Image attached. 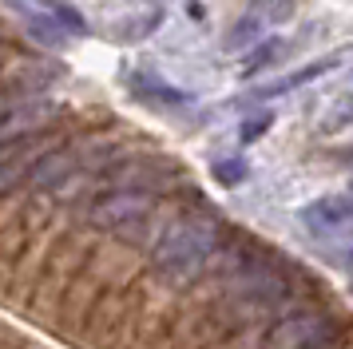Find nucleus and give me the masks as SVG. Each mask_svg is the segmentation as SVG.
<instances>
[{"label":"nucleus","mask_w":353,"mask_h":349,"mask_svg":"<svg viewBox=\"0 0 353 349\" xmlns=\"http://www.w3.org/2000/svg\"><path fill=\"white\" fill-rule=\"evenodd\" d=\"M214 250H219V222L207 215H183L163 230L159 246L151 254V266L163 282L183 286L210 266Z\"/></svg>","instance_id":"obj_1"},{"label":"nucleus","mask_w":353,"mask_h":349,"mask_svg":"<svg viewBox=\"0 0 353 349\" xmlns=\"http://www.w3.org/2000/svg\"><path fill=\"white\" fill-rule=\"evenodd\" d=\"M8 4L24 16V24H28V32L36 40L48 48H60L68 36H83L88 32V20L76 8L60 4V0H8Z\"/></svg>","instance_id":"obj_2"},{"label":"nucleus","mask_w":353,"mask_h":349,"mask_svg":"<svg viewBox=\"0 0 353 349\" xmlns=\"http://www.w3.org/2000/svg\"><path fill=\"white\" fill-rule=\"evenodd\" d=\"M151 190L143 187H119L112 190L108 199H99V206L92 210V219L103 226V230H112V235H123V238H135L147 230V222H151Z\"/></svg>","instance_id":"obj_3"},{"label":"nucleus","mask_w":353,"mask_h":349,"mask_svg":"<svg viewBox=\"0 0 353 349\" xmlns=\"http://www.w3.org/2000/svg\"><path fill=\"white\" fill-rule=\"evenodd\" d=\"M302 226L314 238H345L350 235V195H325L302 206Z\"/></svg>","instance_id":"obj_4"},{"label":"nucleus","mask_w":353,"mask_h":349,"mask_svg":"<svg viewBox=\"0 0 353 349\" xmlns=\"http://www.w3.org/2000/svg\"><path fill=\"white\" fill-rule=\"evenodd\" d=\"M325 341H330V321H321L318 314H294L270 337L274 349H321Z\"/></svg>","instance_id":"obj_5"},{"label":"nucleus","mask_w":353,"mask_h":349,"mask_svg":"<svg viewBox=\"0 0 353 349\" xmlns=\"http://www.w3.org/2000/svg\"><path fill=\"white\" fill-rule=\"evenodd\" d=\"M128 83H131V92H135V99H143V103H151V108L175 111V108H183V103H187V95L179 92V88L163 83V79L151 76V72H131Z\"/></svg>","instance_id":"obj_6"},{"label":"nucleus","mask_w":353,"mask_h":349,"mask_svg":"<svg viewBox=\"0 0 353 349\" xmlns=\"http://www.w3.org/2000/svg\"><path fill=\"white\" fill-rule=\"evenodd\" d=\"M44 155L40 151V143H12V147H4L0 151V190H8V187H17L24 174L36 167V159Z\"/></svg>","instance_id":"obj_7"},{"label":"nucleus","mask_w":353,"mask_h":349,"mask_svg":"<svg viewBox=\"0 0 353 349\" xmlns=\"http://www.w3.org/2000/svg\"><path fill=\"white\" fill-rule=\"evenodd\" d=\"M337 60V56H334ZM334 60H314L310 68H302V72H290V76H282L278 83H266V88H258V99H274V95H282V92H294V88H302V83H310V79H318L325 76L330 68H334Z\"/></svg>","instance_id":"obj_8"},{"label":"nucleus","mask_w":353,"mask_h":349,"mask_svg":"<svg viewBox=\"0 0 353 349\" xmlns=\"http://www.w3.org/2000/svg\"><path fill=\"white\" fill-rule=\"evenodd\" d=\"M262 28H266V20H262V16H258L254 8H250V12H246V16L239 20V24L230 28V36H226V48H242L246 40H254V36H258Z\"/></svg>","instance_id":"obj_9"},{"label":"nucleus","mask_w":353,"mask_h":349,"mask_svg":"<svg viewBox=\"0 0 353 349\" xmlns=\"http://www.w3.org/2000/svg\"><path fill=\"white\" fill-rule=\"evenodd\" d=\"M214 179L223 183V187H239L242 179H246V159H223V163H214Z\"/></svg>","instance_id":"obj_10"},{"label":"nucleus","mask_w":353,"mask_h":349,"mask_svg":"<svg viewBox=\"0 0 353 349\" xmlns=\"http://www.w3.org/2000/svg\"><path fill=\"white\" fill-rule=\"evenodd\" d=\"M278 52H282V40H266L262 48H254L250 60H246V76H254L258 68H270V63L278 60Z\"/></svg>","instance_id":"obj_11"},{"label":"nucleus","mask_w":353,"mask_h":349,"mask_svg":"<svg viewBox=\"0 0 353 349\" xmlns=\"http://www.w3.org/2000/svg\"><path fill=\"white\" fill-rule=\"evenodd\" d=\"M266 127H270V115H266V111H262V115H254V119H246V127H242V143H254Z\"/></svg>","instance_id":"obj_12"},{"label":"nucleus","mask_w":353,"mask_h":349,"mask_svg":"<svg viewBox=\"0 0 353 349\" xmlns=\"http://www.w3.org/2000/svg\"><path fill=\"white\" fill-rule=\"evenodd\" d=\"M0 68H4V63H0Z\"/></svg>","instance_id":"obj_13"}]
</instances>
